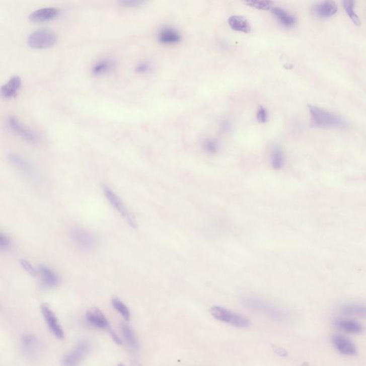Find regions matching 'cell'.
Returning <instances> with one entry per match:
<instances>
[{
    "mask_svg": "<svg viewBox=\"0 0 366 366\" xmlns=\"http://www.w3.org/2000/svg\"><path fill=\"white\" fill-rule=\"evenodd\" d=\"M311 120L312 125L316 127L326 128V127H344L347 125L346 122L341 117L335 115L316 106L309 107Z\"/></svg>",
    "mask_w": 366,
    "mask_h": 366,
    "instance_id": "1",
    "label": "cell"
},
{
    "mask_svg": "<svg viewBox=\"0 0 366 366\" xmlns=\"http://www.w3.org/2000/svg\"><path fill=\"white\" fill-rule=\"evenodd\" d=\"M242 303H243L245 307L263 313V314L266 315V316L272 318V319L277 320V321L283 320L286 316V314L282 310L279 309L273 305L269 304V303L262 299H256V298L246 297L243 299Z\"/></svg>",
    "mask_w": 366,
    "mask_h": 366,
    "instance_id": "2",
    "label": "cell"
},
{
    "mask_svg": "<svg viewBox=\"0 0 366 366\" xmlns=\"http://www.w3.org/2000/svg\"><path fill=\"white\" fill-rule=\"evenodd\" d=\"M92 350L90 340H82L64 354L62 359V366H80L88 356Z\"/></svg>",
    "mask_w": 366,
    "mask_h": 366,
    "instance_id": "3",
    "label": "cell"
},
{
    "mask_svg": "<svg viewBox=\"0 0 366 366\" xmlns=\"http://www.w3.org/2000/svg\"><path fill=\"white\" fill-rule=\"evenodd\" d=\"M210 313L215 319L237 328H248L250 326L248 318L225 308L213 306L211 308Z\"/></svg>",
    "mask_w": 366,
    "mask_h": 366,
    "instance_id": "4",
    "label": "cell"
},
{
    "mask_svg": "<svg viewBox=\"0 0 366 366\" xmlns=\"http://www.w3.org/2000/svg\"><path fill=\"white\" fill-rule=\"evenodd\" d=\"M103 192L104 195L108 202H110V205L112 207L115 209V210L117 211L119 214L125 219L127 224L130 226L131 228H136L137 227V222L136 219L134 218L133 214L131 213L130 211L128 210L123 201L120 198L118 195L115 193L113 190H112L110 187L107 185H103Z\"/></svg>",
    "mask_w": 366,
    "mask_h": 366,
    "instance_id": "5",
    "label": "cell"
},
{
    "mask_svg": "<svg viewBox=\"0 0 366 366\" xmlns=\"http://www.w3.org/2000/svg\"><path fill=\"white\" fill-rule=\"evenodd\" d=\"M57 42V34L48 29L35 30L27 38V45L34 49L49 48L55 45Z\"/></svg>",
    "mask_w": 366,
    "mask_h": 366,
    "instance_id": "6",
    "label": "cell"
},
{
    "mask_svg": "<svg viewBox=\"0 0 366 366\" xmlns=\"http://www.w3.org/2000/svg\"><path fill=\"white\" fill-rule=\"evenodd\" d=\"M41 313L51 333L58 339H64L65 333L53 310L48 305L44 304L41 306Z\"/></svg>",
    "mask_w": 366,
    "mask_h": 366,
    "instance_id": "7",
    "label": "cell"
},
{
    "mask_svg": "<svg viewBox=\"0 0 366 366\" xmlns=\"http://www.w3.org/2000/svg\"><path fill=\"white\" fill-rule=\"evenodd\" d=\"M7 123L14 133L16 134L26 142L31 143V144H36L38 142V136L37 135V134L17 117H8L7 119Z\"/></svg>",
    "mask_w": 366,
    "mask_h": 366,
    "instance_id": "8",
    "label": "cell"
},
{
    "mask_svg": "<svg viewBox=\"0 0 366 366\" xmlns=\"http://www.w3.org/2000/svg\"><path fill=\"white\" fill-rule=\"evenodd\" d=\"M69 236L75 245L83 249H93L97 245L96 238L89 231L82 228H71Z\"/></svg>",
    "mask_w": 366,
    "mask_h": 366,
    "instance_id": "9",
    "label": "cell"
},
{
    "mask_svg": "<svg viewBox=\"0 0 366 366\" xmlns=\"http://www.w3.org/2000/svg\"><path fill=\"white\" fill-rule=\"evenodd\" d=\"M20 345L24 354L30 358L38 356L41 350V343L39 338L32 333H25L20 338Z\"/></svg>",
    "mask_w": 366,
    "mask_h": 366,
    "instance_id": "10",
    "label": "cell"
},
{
    "mask_svg": "<svg viewBox=\"0 0 366 366\" xmlns=\"http://www.w3.org/2000/svg\"><path fill=\"white\" fill-rule=\"evenodd\" d=\"M86 320L91 326L100 330L110 331L112 329L105 315L98 308H93L86 313Z\"/></svg>",
    "mask_w": 366,
    "mask_h": 366,
    "instance_id": "11",
    "label": "cell"
},
{
    "mask_svg": "<svg viewBox=\"0 0 366 366\" xmlns=\"http://www.w3.org/2000/svg\"><path fill=\"white\" fill-rule=\"evenodd\" d=\"M332 341H333L335 349L342 355H356L357 352L355 344L346 337L340 335H335L332 338Z\"/></svg>",
    "mask_w": 366,
    "mask_h": 366,
    "instance_id": "12",
    "label": "cell"
},
{
    "mask_svg": "<svg viewBox=\"0 0 366 366\" xmlns=\"http://www.w3.org/2000/svg\"><path fill=\"white\" fill-rule=\"evenodd\" d=\"M59 10L56 8H43L36 10L29 15V20L32 23H43L53 20L58 16Z\"/></svg>",
    "mask_w": 366,
    "mask_h": 366,
    "instance_id": "13",
    "label": "cell"
},
{
    "mask_svg": "<svg viewBox=\"0 0 366 366\" xmlns=\"http://www.w3.org/2000/svg\"><path fill=\"white\" fill-rule=\"evenodd\" d=\"M8 159L14 167L20 170L23 174L27 177H31L34 174L32 165L24 157L16 153H10Z\"/></svg>",
    "mask_w": 366,
    "mask_h": 366,
    "instance_id": "14",
    "label": "cell"
},
{
    "mask_svg": "<svg viewBox=\"0 0 366 366\" xmlns=\"http://www.w3.org/2000/svg\"><path fill=\"white\" fill-rule=\"evenodd\" d=\"M158 41L163 45H175L181 41V36L173 27H164L158 33Z\"/></svg>",
    "mask_w": 366,
    "mask_h": 366,
    "instance_id": "15",
    "label": "cell"
},
{
    "mask_svg": "<svg viewBox=\"0 0 366 366\" xmlns=\"http://www.w3.org/2000/svg\"><path fill=\"white\" fill-rule=\"evenodd\" d=\"M38 272H40L42 278V285L46 287L53 288L57 287L60 282V277L49 267L41 265Z\"/></svg>",
    "mask_w": 366,
    "mask_h": 366,
    "instance_id": "16",
    "label": "cell"
},
{
    "mask_svg": "<svg viewBox=\"0 0 366 366\" xmlns=\"http://www.w3.org/2000/svg\"><path fill=\"white\" fill-rule=\"evenodd\" d=\"M22 79L20 76H14L3 85L1 88V95L3 98L11 99L16 96L21 88Z\"/></svg>",
    "mask_w": 366,
    "mask_h": 366,
    "instance_id": "17",
    "label": "cell"
},
{
    "mask_svg": "<svg viewBox=\"0 0 366 366\" xmlns=\"http://www.w3.org/2000/svg\"><path fill=\"white\" fill-rule=\"evenodd\" d=\"M270 10H271L273 16L277 19V21L283 27L290 28V27H294L297 23V20H296L295 16L287 13L282 8L273 7Z\"/></svg>",
    "mask_w": 366,
    "mask_h": 366,
    "instance_id": "18",
    "label": "cell"
},
{
    "mask_svg": "<svg viewBox=\"0 0 366 366\" xmlns=\"http://www.w3.org/2000/svg\"><path fill=\"white\" fill-rule=\"evenodd\" d=\"M335 326L338 329L351 334H357L364 331L363 326L353 320L338 319L335 321Z\"/></svg>",
    "mask_w": 366,
    "mask_h": 366,
    "instance_id": "19",
    "label": "cell"
},
{
    "mask_svg": "<svg viewBox=\"0 0 366 366\" xmlns=\"http://www.w3.org/2000/svg\"><path fill=\"white\" fill-rule=\"evenodd\" d=\"M338 12V7L333 1H324L318 3L314 8V13L322 18H330Z\"/></svg>",
    "mask_w": 366,
    "mask_h": 366,
    "instance_id": "20",
    "label": "cell"
},
{
    "mask_svg": "<svg viewBox=\"0 0 366 366\" xmlns=\"http://www.w3.org/2000/svg\"><path fill=\"white\" fill-rule=\"evenodd\" d=\"M121 330H122L124 338H125L131 350L133 352L138 351L139 350V340L137 335L134 333L133 328L130 325L125 323H122V326H121Z\"/></svg>",
    "mask_w": 366,
    "mask_h": 366,
    "instance_id": "21",
    "label": "cell"
},
{
    "mask_svg": "<svg viewBox=\"0 0 366 366\" xmlns=\"http://www.w3.org/2000/svg\"><path fill=\"white\" fill-rule=\"evenodd\" d=\"M228 25L233 30L243 33H250L251 30L249 22L244 17L233 15L228 19Z\"/></svg>",
    "mask_w": 366,
    "mask_h": 366,
    "instance_id": "22",
    "label": "cell"
},
{
    "mask_svg": "<svg viewBox=\"0 0 366 366\" xmlns=\"http://www.w3.org/2000/svg\"><path fill=\"white\" fill-rule=\"evenodd\" d=\"M113 68V61L110 59H102L93 65V68H92V72L95 76H103V75L110 72Z\"/></svg>",
    "mask_w": 366,
    "mask_h": 366,
    "instance_id": "23",
    "label": "cell"
},
{
    "mask_svg": "<svg viewBox=\"0 0 366 366\" xmlns=\"http://www.w3.org/2000/svg\"><path fill=\"white\" fill-rule=\"evenodd\" d=\"M340 311L345 316H355L366 318V306L361 305L350 304L344 306Z\"/></svg>",
    "mask_w": 366,
    "mask_h": 366,
    "instance_id": "24",
    "label": "cell"
},
{
    "mask_svg": "<svg viewBox=\"0 0 366 366\" xmlns=\"http://www.w3.org/2000/svg\"><path fill=\"white\" fill-rule=\"evenodd\" d=\"M270 163L275 170L281 169L285 163V156L282 150L280 147L274 148L270 156Z\"/></svg>",
    "mask_w": 366,
    "mask_h": 366,
    "instance_id": "25",
    "label": "cell"
},
{
    "mask_svg": "<svg viewBox=\"0 0 366 366\" xmlns=\"http://www.w3.org/2000/svg\"><path fill=\"white\" fill-rule=\"evenodd\" d=\"M111 304L114 309L123 318L125 321H130L131 317L130 309L126 306L125 303L122 302L118 298L115 297L112 299Z\"/></svg>",
    "mask_w": 366,
    "mask_h": 366,
    "instance_id": "26",
    "label": "cell"
},
{
    "mask_svg": "<svg viewBox=\"0 0 366 366\" xmlns=\"http://www.w3.org/2000/svg\"><path fill=\"white\" fill-rule=\"evenodd\" d=\"M342 3H343V6L344 9L345 10V13H346L347 15L350 17V18L351 19L353 23L355 24V25H357V26L360 25V19H359L358 16H357L356 13H355V11H354V8H355V2L352 1V0H345V1H343Z\"/></svg>",
    "mask_w": 366,
    "mask_h": 366,
    "instance_id": "27",
    "label": "cell"
},
{
    "mask_svg": "<svg viewBox=\"0 0 366 366\" xmlns=\"http://www.w3.org/2000/svg\"><path fill=\"white\" fill-rule=\"evenodd\" d=\"M245 3L251 8H255L258 10H271L273 7V3L270 1H263V0H248L245 2Z\"/></svg>",
    "mask_w": 366,
    "mask_h": 366,
    "instance_id": "28",
    "label": "cell"
},
{
    "mask_svg": "<svg viewBox=\"0 0 366 366\" xmlns=\"http://www.w3.org/2000/svg\"><path fill=\"white\" fill-rule=\"evenodd\" d=\"M204 149L210 154H215L218 151L219 144L214 139H208L204 142Z\"/></svg>",
    "mask_w": 366,
    "mask_h": 366,
    "instance_id": "29",
    "label": "cell"
},
{
    "mask_svg": "<svg viewBox=\"0 0 366 366\" xmlns=\"http://www.w3.org/2000/svg\"><path fill=\"white\" fill-rule=\"evenodd\" d=\"M146 2L142 1V0H122V1L118 2V4L121 6L127 8H139V7L142 6Z\"/></svg>",
    "mask_w": 366,
    "mask_h": 366,
    "instance_id": "30",
    "label": "cell"
},
{
    "mask_svg": "<svg viewBox=\"0 0 366 366\" xmlns=\"http://www.w3.org/2000/svg\"><path fill=\"white\" fill-rule=\"evenodd\" d=\"M257 120L260 123H265L268 120V112L263 106H259L256 114Z\"/></svg>",
    "mask_w": 366,
    "mask_h": 366,
    "instance_id": "31",
    "label": "cell"
},
{
    "mask_svg": "<svg viewBox=\"0 0 366 366\" xmlns=\"http://www.w3.org/2000/svg\"><path fill=\"white\" fill-rule=\"evenodd\" d=\"M20 265H21L22 268L25 269V271L28 272L32 276H35L38 272L34 268L33 265L26 260H21Z\"/></svg>",
    "mask_w": 366,
    "mask_h": 366,
    "instance_id": "32",
    "label": "cell"
},
{
    "mask_svg": "<svg viewBox=\"0 0 366 366\" xmlns=\"http://www.w3.org/2000/svg\"><path fill=\"white\" fill-rule=\"evenodd\" d=\"M11 245L10 239L6 235L1 233L0 235V249L2 250H6L10 248Z\"/></svg>",
    "mask_w": 366,
    "mask_h": 366,
    "instance_id": "33",
    "label": "cell"
},
{
    "mask_svg": "<svg viewBox=\"0 0 366 366\" xmlns=\"http://www.w3.org/2000/svg\"><path fill=\"white\" fill-rule=\"evenodd\" d=\"M136 71L138 73H146L151 69V64L148 62H139L135 67Z\"/></svg>",
    "mask_w": 366,
    "mask_h": 366,
    "instance_id": "34",
    "label": "cell"
},
{
    "mask_svg": "<svg viewBox=\"0 0 366 366\" xmlns=\"http://www.w3.org/2000/svg\"><path fill=\"white\" fill-rule=\"evenodd\" d=\"M274 351H275V353L277 354V355H279V356L281 357H285L287 356V351L285 350V349L280 348V347L278 346H275L273 348Z\"/></svg>",
    "mask_w": 366,
    "mask_h": 366,
    "instance_id": "35",
    "label": "cell"
},
{
    "mask_svg": "<svg viewBox=\"0 0 366 366\" xmlns=\"http://www.w3.org/2000/svg\"><path fill=\"white\" fill-rule=\"evenodd\" d=\"M131 366H142L141 365L140 363L138 361H137V360H132L131 361Z\"/></svg>",
    "mask_w": 366,
    "mask_h": 366,
    "instance_id": "36",
    "label": "cell"
},
{
    "mask_svg": "<svg viewBox=\"0 0 366 366\" xmlns=\"http://www.w3.org/2000/svg\"><path fill=\"white\" fill-rule=\"evenodd\" d=\"M117 366H125V365H124L123 363H121V362H120V363H119L118 365H117Z\"/></svg>",
    "mask_w": 366,
    "mask_h": 366,
    "instance_id": "37",
    "label": "cell"
},
{
    "mask_svg": "<svg viewBox=\"0 0 366 366\" xmlns=\"http://www.w3.org/2000/svg\"><path fill=\"white\" fill-rule=\"evenodd\" d=\"M302 366H309V365H308L307 363H304V364H303Z\"/></svg>",
    "mask_w": 366,
    "mask_h": 366,
    "instance_id": "38",
    "label": "cell"
}]
</instances>
